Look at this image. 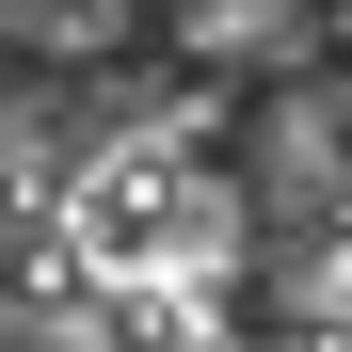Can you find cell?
Returning a JSON list of instances; mask_svg holds the SVG:
<instances>
[{"label": "cell", "instance_id": "obj_1", "mask_svg": "<svg viewBox=\"0 0 352 352\" xmlns=\"http://www.w3.org/2000/svg\"><path fill=\"white\" fill-rule=\"evenodd\" d=\"M144 32V0H0V48L16 65H112Z\"/></svg>", "mask_w": 352, "mask_h": 352}]
</instances>
